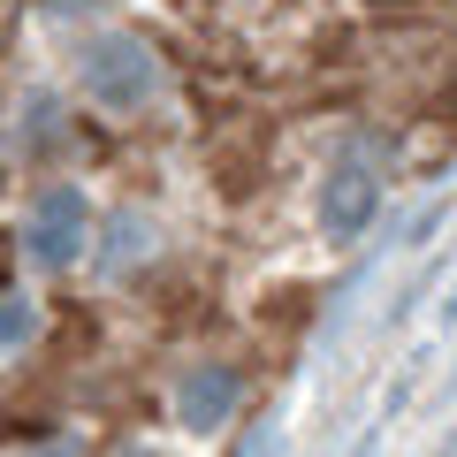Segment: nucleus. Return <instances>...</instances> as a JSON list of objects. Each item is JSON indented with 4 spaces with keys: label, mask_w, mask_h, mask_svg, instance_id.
<instances>
[{
    "label": "nucleus",
    "mask_w": 457,
    "mask_h": 457,
    "mask_svg": "<svg viewBox=\"0 0 457 457\" xmlns=\"http://www.w3.org/2000/svg\"><path fill=\"white\" fill-rule=\"evenodd\" d=\"M84 84L99 107H137L153 92V54L137 38H92L84 46Z\"/></svg>",
    "instance_id": "nucleus-1"
},
{
    "label": "nucleus",
    "mask_w": 457,
    "mask_h": 457,
    "mask_svg": "<svg viewBox=\"0 0 457 457\" xmlns=\"http://www.w3.org/2000/svg\"><path fill=\"white\" fill-rule=\"evenodd\" d=\"M31 252L46 267H62V260H77L84 252V198L77 191H46L38 198V213H31Z\"/></svg>",
    "instance_id": "nucleus-2"
},
{
    "label": "nucleus",
    "mask_w": 457,
    "mask_h": 457,
    "mask_svg": "<svg viewBox=\"0 0 457 457\" xmlns=\"http://www.w3.org/2000/svg\"><path fill=\"white\" fill-rule=\"evenodd\" d=\"M366 213H374V183H366L359 168H343V176L328 183V221H336L343 237H351V228H359Z\"/></svg>",
    "instance_id": "nucleus-3"
},
{
    "label": "nucleus",
    "mask_w": 457,
    "mask_h": 457,
    "mask_svg": "<svg viewBox=\"0 0 457 457\" xmlns=\"http://www.w3.org/2000/svg\"><path fill=\"white\" fill-rule=\"evenodd\" d=\"M228 404H237V381H228V374H198V381H191V396H183V420L206 427V420H221Z\"/></svg>",
    "instance_id": "nucleus-4"
},
{
    "label": "nucleus",
    "mask_w": 457,
    "mask_h": 457,
    "mask_svg": "<svg viewBox=\"0 0 457 457\" xmlns=\"http://www.w3.org/2000/svg\"><path fill=\"white\" fill-rule=\"evenodd\" d=\"M31 328H38V305H31V297H0V351L23 343Z\"/></svg>",
    "instance_id": "nucleus-5"
}]
</instances>
